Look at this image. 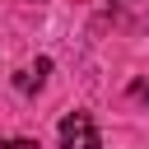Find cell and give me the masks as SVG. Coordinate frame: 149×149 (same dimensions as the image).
Instances as JSON below:
<instances>
[{"label": "cell", "instance_id": "1", "mask_svg": "<svg viewBox=\"0 0 149 149\" xmlns=\"http://www.w3.org/2000/svg\"><path fill=\"white\" fill-rule=\"evenodd\" d=\"M56 140H61V149H102L98 126L88 121V112H70V116H61Z\"/></svg>", "mask_w": 149, "mask_h": 149}, {"label": "cell", "instance_id": "2", "mask_svg": "<svg viewBox=\"0 0 149 149\" xmlns=\"http://www.w3.org/2000/svg\"><path fill=\"white\" fill-rule=\"evenodd\" d=\"M47 70H51V61L42 56L37 65H28V70H19V74H14V88H19V93H33V88H42V74H47Z\"/></svg>", "mask_w": 149, "mask_h": 149}, {"label": "cell", "instance_id": "3", "mask_svg": "<svg viewBox=\"0 0 149 149\" xmlns=\"http://www.w3.org/2000/svg\"><path fill=\"white\" fill-rule=\"evenodd\" d=\"M121 9H130V14H149V0H116Z\"/></svg>", "mask_w": 149, "mask_h": 149}, {"label": "cell", "instance_id": "4", "mask_svg": "<svg viewBox=\"0 0 149 149\" xmlns=\"http://www.w3.org/2000/svg\"><path fill=\"white\" fill-rule=\"evenodd\" d=\"M5 149H37V140H14V144H5Z\"/></svg>", "mask_w": 149, "mask_h": 149}, {"label": "cell", "instance_id": "5", "mask_svg": "<svg viewBox=\"0 0 149 149\" xmlns=\"http://www.w3.org/2000/svg\"><path fill=\"white\" fill-rule=\"evenodd\" d=\"M140 98H144V102H149V88H140Z\"/></svg>", "mask_w": 149, "mask_h": 149}]
</instances>
